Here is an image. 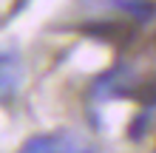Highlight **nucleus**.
Instances as JSON below:
<instances>
[{
    "mask_svg": "<svg viewBox=\"0 0 156 153\" xmlns=\"http://www.w3.org/2000/svg\"><path fill=\"white\" fill-rule=\"evenodd\" d=\"M23 60L14 51H0V102H12L23 85Z\"/></svg>",
    "mask_w": 156,
    "mask_h": 153,
    "instance_id": "obj_1",
    "label": "nucleus"
},
{
    "mask_svg": "<svg viewBox=\"0 0 156 153\" xmlns=\"http://www.w3.org/2000/svg\"><path fill=\"white\" fill-rule=\"evenodd\" d=\"M82 31L97 37V40H102V43H114V46H125L131 40V34H133L128 26H119V23H91Z\"/></svg>",
    "mask_w": 156,
    "mask_h": 153,
    "instance_id": "obj_2",
    "label": "nucleus"
},
{
    "mask_svg": "<svg viewBox=\"0 0 156 153\" xmlns=\"http://www.w3.org/2000/svg\"><path fill=\"white\" fill-rule=\"evenodd\" d=\"M62 148H68V145L57 142V136H37V139H29L23 145L26 153H31V150H62Z\"/></svg>",
    "mask_w": 156,
    "mask_h": 153,
    "instance_id": "obj_3",
    "label": "nucleus"
},
{
    "mask_svg": "<svg viewBox=\"0 0 156 153\" xmlns=\"http://www.w3.org/2000/svg\"><path fill=\"white\" fill-rule=\"evenodd\" d=\"M136 99H142L145 105H156V77L145 79V82L136 88Z\"/></svg>",
    "mask_w": 156,
    "mask_h": 153,
    "instance_id": "obj_4",
    "label": "nucleus"
},
{
    "mask_svg": "<svg viewBox=\"0 0 156 153\" xmlns=\"http://www.w3.org/2000/svg\"><path fill=\"white\" fill-rule=\"evenodd\" d=\"M122 9H128L131 14H136L139 20H148V17L153 14V6H148V3H136V0H125L122 3Z\"/></svg>",
    "mask_w": 156,
    "mask_h": 153,
    "instance_id": "obj_5",
    "label": "nucleus"
},
{
    "mask_svg": "<svg viewBox=\"0 0 156 153\" xmlns=\"http://www.w3.org/2000/svg\"><path fill=\"white\" fill-rule=\"evenodd\" d=\"M145 125H148V116H139V119H136V125H131V136H142Z\"/></svg>",
    "mask_w": 156,
    "mask_h": 153,
    "instance_id": "obj_6",
    "label": "nucleus"
}]
</instances>
